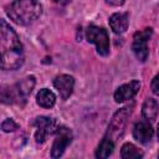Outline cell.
Listing matches in <instances>:
<instances>
[{"label":"cell","instance_id":"cell-1","mask_svg":"<svg viewBox=\"0 0 159 159\" xmlns=\"http://www.w3.org/2000/svg\"><path fill=\"white\" fill-rule=\"evenodd\" d=\"M1 68L5 71L17 70L24 63V48L19 36L5 21H0Z\"/></svg>","mask_w":159,"mask_h":159},{"label":"cell","instance_id":"cell-2","mask_svg":"<svg viewBox=\"0 0 159 159\" xmlns=\"http://www.w3.org/2000/svg\"><path fill=\"white\" fill-rule=\"evenodd\" d=\"M6 14L17 25H30L42 14V5L39 0H15L6 6Z\"/></svg>","mask_w":159,"mask_h":159},{"label":"cell","instance_id":"cell-3","mask_svg":"<svg viewBox=\"0 0 159 159\" xmlns=\"http://www.w3.org/2000/svg\"><path fill=\"white\" fill-rule=\"evenodd\" d=\"M34 87H35V77L27 76L11 87L7 88L4 87L1 91V101L5 104H12V103L24 104L26 103Z\"/></svg>","mask_w":159,"mask_h":159},{"label":"cell","instance_id":"cell-4","mask_svg":"<svg viewBox=\"0 0 159 159\" xmlns=\"http://www.w3.org/2000/svg\"><path fill=\"white\" fill-rule=\"evenodd\" d=\"M86 37L88 42L96 45L97 52L99 55L107 56L109 53V39L107 31L103 27L91 25L86 31Z\"/></svg>","mask_w":159,"mask_h":159},{"label":"cell","instance_id":"cell-5","mask_svg":"<svg viewBox=\"0 0 159 159\" xmlns=\"http://www.w3.org/2000/svg\"><path fill=\"white\" fill-rule=\"evenodd\" d=\"M129 114H130L129 107H124V108H120L119 111H117L108 125V132H107L106 137L111 138L113 142L119 139V137L124 132V127H125L127 118L129 117Z\"/></svg>","mask_w":159,"mask_h":159},{"label":"cell","instance_id":"cell-6","mask_svg":"<svg viewBox=\"0 0 159 159\" xmlns=\"http://www.w3.org/2000/svg\"><path fill=\"white\" fill-rule=\"evenodd\" d=\"M153 34V30L150 27H147L142 31L135 32L134 37H133V43H132V50L135 55V57L144 62L148 58L149 55V50H148V40L150 39Z\"/></svg>","mask_w":159,"mask_h":159},{"label":"cell","instance_id":"cell-7","mask_svg":"<svg viewBox=\"0 0 159 159\" xmlns=\"http://www.w3.org/2000/svg\"><path fill=\"white\" fill-rule=\"evenodd\" d=\"M71 142H72L71 129H68L67 127L57 128L56 137H55V140H53L52 148H51V157L52 158H60Z\"/></svg>","mask_w":159,"mask_h":159},{"label":"cell","instance_id":"cell-8","mask_svg":"<svg viewBox=\"0 0 159 159\" xmlns=\"http://www.w3.org/2000/svg\"><path fill=\"white\" fill-rule=\"evenodd\" d=\"M32 124L36 127L35 139L37 143H43L48 134H52L57 130L56 120L50 117H37L35 118Z\"/></svg>","mask_w":159,"mask_h":159},{"label":"cell","instance_id":"cell-9","mask_svg":"<svg viewBox=\"0 0 159 159\" xmlns=\"http://www.w3.org/2000/svg\"><path fill=\"white\" fill-rule=\"evenodd\" d=\"M139 89H140V82L137 81V80L130 81V82H128L125 84H122L114 92V101L120 103V102L132 99L139 92Z\"/></svg>","mask_w":159,"mask_h":159},{"label":"cell","instance_id":"cell-10","mask_svg":"<svg viewBox=\"0 0 159 159\" xmlns=\"http://www.w3.org/2000/svg\"><path fill=\"white\" fill-rule=\"evenodd\" d=\"M53 86L57 89V92L60 93L61 98L67 99L73 92L75 78L70 75H60L53 80Z\"/></svg>","mask_w":159,"mask_h":159},{"label":"cell","instance_id":"cell-11","mask_svg":"<svg viewBox=\"0 0 159 159\" xmlns=\"http://www.w3.org/2000/svg\"><path fill=\"white\" fill-rule=\"evenodd\" d=\"M133 137L143 144H147L153 138V128L149 124V120H140L135 123L133 128Z\"/></svg>","mask_w":159,"mask_h":159},{"label":"cell","instance_id":"cell-12","mask_svg":"<svg viewBox=\"0 0 159 159\" xmlns=\"http://www.w3.org/2000/svg\"><path fill=\"white\" fill-rule=\"evenodd\" d=\"M109 25L113 32L123 34L129 25V16L127 12H116L109 17Z\"/></svg>","mask_w":159,"mask_h":159},{"label":"cell","instance_id":"cell-13","mask_svg":"<svg viewBox=\"0 0 159 159\" xmlns=\"http://www.w3.org/2000/svg\"><path fill=\"white\" fill-rule=\"evenodd\" d=\"M36 102L42 108H51L56 102V96L53 94L52 91L47 88H42L36 94Z\"/></svg>","mask_w":159,"mask_h":159},{"label":"cell","instance_id":"cell-14","mask_svg":"<svg viewBox=\"0 0 159 159\" xmlns=\"http://www.w3.org/2000/svg\"><path fill=\"white\" fill-rule=\"evenodd\" d=\"M159 112V104L153 98H147L142 107V114L147 120H154Z\"/></svg>","mask_w":159,"mask_h":159},{"label":"cell","instance_id":"cell-15","mask_svg":"<svg viewBox=\"0 0 159 159\" xmlns=\"http://www.w3.org/2000/svg\"><path fill=\"white\" fill-rule=\"evenodd\" d=\"M113 149H114V142L111 138L104 137L96 150V157L97 158H108L112 154Z\"/></svg>","mask_w":159,"mask_h":159},{"label":"cell","instance_id":"cell-16","mask_svg":"<svg viewBox=\"0 0 159 159\" xmlns=\"http://www.w3.org/2000/svg\"><path fill=\"white\" fill-rule=\"evenodd\" d=\"M120 155L123 159H135L142 158L143 153L132 143H125L120 149Z\"/></svg>","mask_w":159,"mask_h":159},{"label":"cell","instance_id":"cell-17","mask_svg":"<svg viewBox=\"0 0 159 159\" xmlns=\"http://www.w3.org/2000/svg\"><path fill=\"white\" fill-rule=\"evenodd\" d=\"M19 128V125L14 122V119H11V118H9V119H5L4 122H2V124H1V129L4 130V132H12V130H15V129H17Z\"/></svg>","mask_w":159,"mask_h":159},{"label":"cell","instance_id":"cell-18","mask_svg":"<svg viewBox=\"0 0 159 159\" xmlns=\"http://www.w3.org/2000/svg\"><path fill=\"white\" fill-rule=\"evenodd\" d=\"M152 91L154 94L159 96V73L155 75V77L152 80Z\"/></svg>","mask_w":159,"mask_h":159},{"label":"cell","instance_id":"cell-19","mask_svg":"<svg viewBox=\"0 0 159 159\" xmlns=\"http://www.w3.org/2000/svg\"><path fill=\"white\" fill-rule=\"evenodd\" d=\"M124 1L125 0H107V2L109 5H113V6H120L124 4Z\"/></svg>","mask_w":159,"mask_h":159},{"label":"cell","instance_id":"cell-20","mask_svg":"<svg viewBox=\"0 0 159 159\" xmlns=\"http://www.w3.org/2000/svg\"><path fill=\"white\" fill-rule=\"evenodd\" d=\"M53 1H56V2H63L65 0H53Z\"/></svg>","mask_w":159,"mask_h":159},{"label":"cell","instance_id":"cell-21","mask_svg":"<svg viewBox=\"0 0 159 159\" xmlns=\"http://www.w3.org/2000/svg\"><path fill=\"white\" fill-rule=\"evenodd\" d=\"M158 138H159V124H158Z\"/></svg>","mask_w":159,"mask_h":159},{"label":"cell","instance_id":"cell-22","mask_svg":"<svg viewBox=\"0 0 159 159\" xmlns=\"http://www.w3.org/2000/svg\"><path fill=\"white\" fill-rule=\"evenodd\" d=\"M158 157H159V153H158Z\"/></svg>","mask_w":159,"mask_h":159}]
</instances>
